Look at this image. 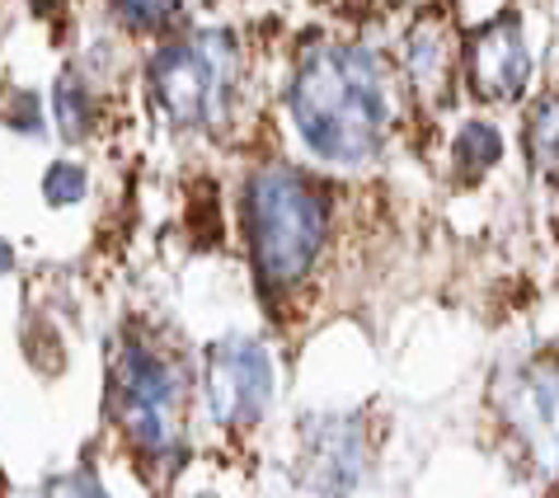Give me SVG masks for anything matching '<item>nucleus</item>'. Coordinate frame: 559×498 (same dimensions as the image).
<instances>
[{"mask_svg":"<svg viewBox=\"0 0 559 498\" xmlns=\"http://www.w3.org/2000/svg\"><path fill=\"white\" fill-rule=\"evenodd\" d=\"M385 67L367 48H320L292 81V118L306 146L338 165H357L381 146L391 128Z\"/></svg>","mask_w":559,"mask_h":498,"instance_id":"f257e3e1","label":"nucleus"},{"mask_svg":"<svg viewBox=\"0 0 559 498\" xmlns=\"http://www.w3.org/2000/svg\"><path fill=\"white\" fill-rule=\"evenodd\" d=\"M250 240L254 269L269 287H287L310 269L324 240V208L292 169H263L250 183Z\"/></svg>","mask_w":559,"mask_h":498,"instance_id":"f03ea898","label":"nucleus"},{"mask_svg":"<svg viewBox=\"0 0 559 498\" xmlns=\"http://www.w3.org/2000/svg\"><path fill=\"white\" fill-rule=\"evenodd\" d=\"M230 75H236V43H230V34H193L189 43H175V48H165L151 61L155 104L179 128H203V122L222 118Z\"/></svg>","mask_w":559,"mask_h":498,"instance_id":"7ed1b4c3","label":"nucleus"},{"mask_svg":"<svg viewBox=\"0 0 559 498\" xmlns=\"http://www.w3.org/2000/svg\"><path fill=\"white\" fill-rule=\"evenodd\" d=\"M122 424L146 451H165L179 438V377L151 353L128 348L118 367Z\"/></svg>","mask_w":559,"mask_h":498,"instance_id":"20e7f679","label":"nucleus"},{"mask_svg":"<svg viewBox=\"0 0 559 498\" xmlns=\"http://www.w3.org/2000/svg\"><path fill=\"white\" fill-rule=\"evenodd\" d=\"M273 367L254 339H226L207 353V404L222 428H250L269 410Z\"/></svg>","mask_w":559,"mask_h":498,"instance_id":"39448f33","label":"nucleus"},{"mask_svg":"<svg viewBox=\"0 0 559 498\" xmlns=\"http://www.w3.org/2000/svg\"><path fill=\"white\" fill-rule=\"evenodd\" d=\"M499 404L532 461L546 475H559V363H526L508 371Z\"/></svg>","mask_w":559,"mask_h":498,"instance_id":"423d86ee","label":"nucleus"},{"mask_svg":"<svg viewBox=\"0 0 559 498\" xmlns=\"http://www.w3.org/2000/svg\"><path fill=\"white\" fill-rule=\"evenodd\" d=\"M471 81L485 99H518L532 81V57L522 43L518 14H499L471 43Z\"/></svg>","mask_w":559,"mask_h":498,"instance_id":"0eeeda50","label":"nucleus"},{"mask_svg":"<svg viewBox=\"0 0 559 498\" xmlns=\"http://www.w3.org/2000/svg\"><path fill=\"white\" fill-rule=\"evenodd\" d=\"M362 475V432L353 418H316L306 428V489H353Z\"/></svg>","mask_w":559,"mask_h":498,"instance_id":"6e6552de","label":"nucleus"},{"mask_svg":"<svg viewBox=\"0 0 559 498\" xmlns=\"http://www.w3.org/2000/svg\"><path fill=\"white\" fill-rule=\"evenodd\" d=\"M409 67H414L418 85H424L428 95L447 85V38H442V28H432V24L418 28L414 43H409Z\"/></svg>","mask_w":559,"mask_h":498,"instance_id":"1a4fd4ad","label":"nucleus"},{"mask_svg":"<svg viewBox=\"0 0 559 498\" xmlns=\"http://www.w3.org/2000/svg\"><path fill=\"white\" fill-rule=\"evenodd\" d=\"M526 146H532V161L546 169L559 161V95H546L532 114V128H526Z\"/></svg>","mask_w":559,"mask_h":498,"instance_id":"9d476101","label":"nucleus"},{"mask_svg":"<svg viewBox=\"0 0 559 498\" xmlns=\"http://www.w3.org/2000/svg\"><path fill=\"white\" fill-rule=\"evenodd\" d=\"M52 114H57L61 137H71V142H75V137H85V128H90V99H85V90H81L75 75H61V81H57Z\"/></svg>","mask_w":559,"mask_h":498,"instance_id":"9b49d317","label":"nucleus"},{"mask_svg":"<svg viewBox=\"0 0 559 498\" xmlns=\"http://www.w3.org/2000/svg\"><path fill=\"white\" fill-rule=\"evenodd\" d=\"M456 155H461V165L485 169V165H493L503 155V142H499V132H493L489 122H465L461 137H456Z\"/></svg>","mask_w":559,"mask_h":498,"instance_id":"f8f14e48","label":"nucleus"},{"mask_svg":"<svg viewBox=\"0 0 559 498\" xmlns=\"http://www.w3.org/2000/svg\"><path fill=\"white\" fill-rule=\"evenodd\" d=\"M43 193H48V202H57V208H71V202H81L85 198V169L71 165V161L52 165L48 175H43Z\"/></svg>","mask_w":559,"mask_h":498,"instance_id":"ddd939ff","label":"nucleus"},{"mask_svg":"<svg viewBox=\"0 0 559 498\" xmlns=\"http://www.w3.org/2000/svg\"><path fill=\"white\" fill-rule=\"evenodd\" d=\"M179 5H183V0H118V10H122V20H128V24H160Z\"/></svg>","mask_w":559,"mask_h":498,"instance_id":"4468645a","label":"nucleus"},{"mask_svg":"<svg viewBox=\"0 0 559 498\" xmlns=\"http://www.w3.org/2000/svg\"><path fill=\"white\" fill-rule=\"evenodd\" d=\"M10 269H14V249H10L5 240H0V277H5Z\"/></svg>","mask_w":559,"mask_h":498,"instance_id":"2eb2a0df","label":"nucleus"}]
</instances>
